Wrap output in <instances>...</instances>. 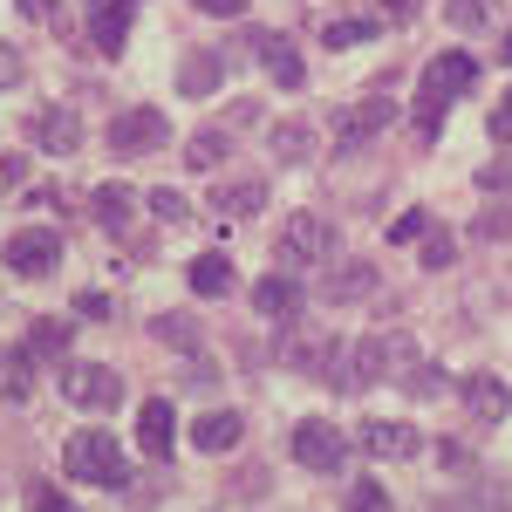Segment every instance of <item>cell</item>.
Listing matches in <instances>:
<instances>
[{
    "label": "cell",
    "mask_w": 512,
    "mask_h": 512,
    "mask_svg": "<svg viewBox=\"0 0 512 512\" xmlns=\"http://www.w3.org/2000/svg\"><path fill=\"white\" fill-rule=\"evenodd\" d=\"M21 178H28V164H21V151H7V158H0V192H14Z\"/></svg>",
    "instance_id": "obj_37"
},
{
    "label": "cell",
    "mask_w": 512,
    "mask_h": 512,
    "mask_svg": "<svg viewBox=\"0 0 512 512\" xmlns=\"http://www.w3.org/2000/svg\"><path fill=\"white\" fill-rule=\"evenodd\" d=\"M369 287H376V267H369V260H349V267H328V274H321V301L342 308V301H362Z\"/></svg>",
    "instance_id": "obj_16"
},
{
    "label": "cell",
    "mask_w": 512,
    "mask_h": 512,
    "mask_svg": "<svg viewBox=\"0 0 512 512\" xmlns=\"http://www.w3.org/2000/svg\"><path fill=\"white\" fill-rule=\"evenodd\" d=\"M376 7H383V14H390V21H410V14H417V7H424V0H376Z\"/></svg>",
    "instance_id": "obj_44"
},
{
    "label": "cell",
    "mask_w": 512,
    "mask_h": 512,
    "mask_svg": "<svg viewBox=\"0 0 512 512\" xmlns=\"http://www.w3.org/2000/svg\"><path fill=\"white\" fill-rule=\"evenodd\" d=\"M219 76H226L219 48H192V55L178 62V89H185V96H212V89H219Z\"/></svg>",
    "instance_id": "obj_18"
},
{
    "label": "cell",
    "mask_w": 512,
    "mask_h": 512,
    "mask_svg": "<svg viewBox=\"0 0 512 512\" xmlns=\"http://www.w3.org/2000/svg\"><path fill=\"white\" fill-rule=\"evenodd\" d=\"M55 260H62V239L48 233V226H28V233L7 239V274H21V280H48V274H55Z\"/></svg>",
    "instance_id": "obj_9"
},
{
    "label": "cell",
    "mask_w": 512,
    "mask_h": 512,
    "mask_svg": "<svg viewBox=\"0 0 512 512\" xmlns=\"http://www.w3.org/2000/svg\"><path fill=\"white\" fill-rule=\"evenodd\" d=\"M478 192H499V198L512 192V151H499V158L478 171Z\"/></svg>",
    "instance_id": "obj_31"
},
{
    "label": "cell",
    "mask_w": 512,
    "mask_h": 512,
    "mask_svg": "<svg viewBox=\"0 0 512 512\" xmlns=\"http://www.w3.org/2000/svg\"><path fill=\"white\" fill-rule=\"evenodd\" d=\"M444 14H451V28H465V35H478V28H492L499 0H444Z\"/></svg>",
    "instance_id": "obj_27"
},
{
    "label": "cell",
    "mask_w": 512,
    "mask_h": 512,
    "mask_svg": "<svg viewBox=\"0 0 512 512\" xmlns=\"http://www.w3.org/2000/svg\"><path fill=\"white\" fill-rule=\"evenodd\" d=\"M465 410H472V424H506L512 417V390L506 376H492V369H478V376H465Z\"/></svg>",
    "instance_id": "obj_11"
},
{
    "label": "cell",
    "mask_w": 512,
    "mask_h": 512,
    "mask_svg": "<svg viewBox=\"0 0 512 512\" xmlns=\"http://www.w3.org/2000/svg\"><path fill=\"white\" fill-rule=\"evenodd\" d=\"M274 158L280 164H308L315 158V130H308V123H274Z\"/></svg>",
    "instance_id": "obj_23"
},
{
    "label": "cell",
    "mask_w": 512,
    "mask_h": 512,
    "mask_svg": "<svg viewBox=\"0 0 512 512\" xmlns=\"http://www.w3.org/2000/svg\"><path fill=\"white\" fill-rule=\"evenodd\" d=\"M28 144L48 151V158H76V151H82L76 103H48V110H35V117H28Z\"/></svg>",
    "instance_id": "obj_7"
},
{
    "label": "cell",
    "mask_w": 512,
    "mask_h": 512,
    "mask_svg": "<svg viewBox=\"0 0 512 512\" xmlns=\"http://www.w3.org/2000/svg\"><path fill=\"white\" fill-rule=\"evenodd\" d=\"M390 123H396L390 96H362V103H349V110H335V144H342V151H362V144L383 137Z\"/></svg>",
    "instance_id": "obj_8"
},
{
    "label": "cell",
    "mask_w": 512,
    "mask_h": 512,
    "mask_svg": "<svg viewBox=\"0 0 512 512\" xmlns=\"http://www.w3.org/2000/svg\"><path fill=\"white\" fill-rule=\"evenodd\" d=\"M403 383H410V390H417V396H437V390H444V376H437L431 362H417V369H410Z\"/></svg>",
    "instance_id": "obj_35"
},
{
    "label": "cell",
    "mask_w": 512,
    "mask_h": 512,
    "mask_svg": "<svg viewBox=\"0 0 512 512\" xmlns=\"http://www.w3.org/2000/svg\"><path fill=\"white\" fill-rule=\"evenodd\" d=\"M253 308H260L267 321H294V308H301V280L287 274V267L267 274V280H253Z\"/></svg>",
    "instance_id": "obj_15"
},
{
    "label": "cell",
    "mask_w": 512,
    "mask_h": 512,
    "mask_svg": "<svg viewBox=\"0 0 512 512\" xmlns=\"http://www.w3.org/2000/svg\"><path fill=\"white\" fill-rule=\"evenodd\" d=\"M335 253V226L321 219V212H294L287 226H280V239H274V260L294 274V267H308V260H328Z\"/></svg>",
    "instance_id": "obj_4"
},
{
    "label": "cell",
    "mask_w": 512,
    "mask_h": 512,
    "mask_svg": "<svg viewBox=\"0 0 512 512\" xmlns=\"http://www.w3.org/2000/svg\"><path fill=\"white\" fill-rule=\"evenodd\" d=\"M349 512H396V506H390V492H383L376 478H355L349 485Z\"/></svg>",
    "instance_id": "obj_29"
},
{
    "label": "cell",
    "mask_w": 512,
    "mask_h": 512,
    "mask_svg": "<svg viewBox=\"0 0 512 512\" xmlns=\"http://www.w3.org/2000/svg\"><path fill=\"white\" fill-rule=\"evenodd\" d=\"M431 233V212H403V219H390V246H410V239Z\"/></svg>",
    "instance_id": "obj_33"
},
{
    "label": "cell",
    "mask_w": 512,
    "mask_h": 512,
    "mask_svg": "<svg viewBox=\"0 0 512 512\" xmlns=\"http://www.w3.org/2000/svg\"><path fill=\"white\" fill-rule=\"evenodd\" d=\"M424 267H431V274L458 267V239L444 233V226H431V233H424Z\"/></svg>",
    "instance_id": "obj_28"
},
{
    "label": "cell",
    "mask_w": 512,
    "mask_h": 512,
    "mask_svg": "<svg viewBox=\"0 0 512 512\" xmlns=\"http://www.w3.org/2000/svg\"><path fill=\"white\" fill-rule=\"evenodd\" d=\"M192 287L198 294H226V287H233V260H226V253H198L192 260Z\"/></svg>",
    "instance_id": "obj_25"
},
{
    "label": "cell",
    "mask_w": 512,
    "mask_h": 512,
    "mask_svg": "<svg viewBox=\"0 0 512 512\" xmlns=\"http://www.w3.org/2000/svg\"><path fill=\"white\" fill-rule=\"evenodd\" d=\"M369 35H376V21H369V14H335V21L321 28V41H328V48H342V55H349V48H362Z\"/></svg>",
    "instance_id": "obj_24"
},
{
    "label": "cell",
    "mask_w": 512,
    "mask_h": 512,
    "mask_svg": "<svg viewBox=\"0 0 512 512\" xmlns=\"http://www.w3.org/2000/svg\"><path fill=\"white\" fill-rule=\"evenodd\" d=\"M21 349H28V355H62V349H69V321H62V315H41L35 328H28V342H21Z\"/></svg>",
    "instance_id": "obj_26"
},
{
    "label": "cell",
    "mask_w": 512,
    "mask_h": 512,
    "mask_svg": "<svg viewBox=\"0 0 512 512\" xmlns=\"http://www.w3.org/2000/svg\"><path fill=\"white\" fill-rule=\"evenodd\" d=\"M144 205H151V212H158L164 226H178V219H185V192H171V185H158V192L144 198Z\"/></svg>",
    "instance_id": "obj_34"
},
{
    "label": "cell",
    "mask_w": 512,
    "mask_h": 512,
    "mask_svg": "<svg viewBox=\"0 0 512 512\" xmlns=\"http://www.w3.org/2000/svg\"><path fill=\"white\" fill-rule=\"evenodd\" d=\"M62 465H69V478H82V485H103V492L130 485V472H123V444H117L110 431H76L69 444H62Z\"/></svg>",
    "instance_id": "obj_2"
},
{
    "label": "cell",
    "mask_w": 512,
    "mask_h": 512,
    "mask_svg": "<svg viewBox=\"0 0 512 512\" xmlns=\"http://www.w3.org/2000/svg\"><path fill=\"white\" fill-rule=\"evenodd\" d=\"M212 205H219L226 219H253V212L267 205V185H260V178H233V185L212 192Z\"/></svg>",
    "instance_id": "obj_20"
},
{
    "label": "cell",
    "mask_w": 512,
    "mask_h": 512,
    "mask_svg": "<svg viewBox=\"0 0 512 512\" xmlns=\"http://www.w3.org/2000/svg\"><path fill=\"white\" fill-rule=\"evenodd\" d=\"M151 328H158V342H171V349H192V342H198V321L192 315H185V321H178V315H158Z\"/></svg>",
    "instance_id": "obj_30"
},
{
    "label": "cell",
    "mask_w": 512,
    "mask_h": 512,
    "mask_svg": "<svg viewBox=\"0 0 512 512\" xmlns=\"http://www.w3.org/2000/svg\"><path fill=\"white\" fill-rule=\"evenodd\" d=\"M62 396L76 403V410H117V396H123V376L117 369H103V362H62Z\"/></svg>",
    "instance_id": "obj_6"
},
{
    "label": "cell",
    "mask_w": 512,
    "mask_h": 512,
    "mask_svg": "<svg viewBox=\"0 0 512 512\" xmlns=\"http://www.w3.org/2000/svg\"><path fill=\"white\" fill-rule=\"evenodd\" d=\"M89 205H96V226H103V233H130V219H137V192H130V185H96V198H89Z\"/></svg>",
    "instance_id": "obj_17"
},
{
    "label": "cell",
    "mask_w": 512,
    "mask_h": 512,
    "mask_svg": "<svg viewBox=\"0 0 512 512\" xmlns=\"http://www.w3.org/2000/svg\"><path fill=\"white\" fill-rule=\"evenodd\" d=\"M14 7H21L28 21H55V14H62V0H14Z\"/></svg>",
    "instance_id": "obj_41"
},
{
    "label": "cell",
    "mask_w": 512,
    "mask_h": 512,
    "mask_svg": "<svg viewBox=\"0 0 512 512\" xmlns=\"http://www.w3.org/2000/svg\"><path fill=\"white\" fill-rule=\"evenodd\" d=\"M226 151H233V130H198V137H185V164L192 171H219Z\"/></svg>",
    "instance_id": "obj_22"
},
{
    "label": "cell",
    "mask_w": 512,
    "mask_h": 512,
    "mask_svg": "<svg viewBox=\"0 0 512 512\" xmlns=\"http://www.w3.org/2000/svg\"><path fill=\"white\" fill-rule=\"evenodd\" d=\"M492 137H499V144H512V96L492 110Z\"/></svg>",
    "instance_id": "obj_42"
},
{
    "label": "cell",
    "mask_w": 512,
    "mask_h": 512,
    "mask_svg": "<svg viewBox=\"0 0 512 512\" xmlns=\"http://www.w3.org/2000/svg\"><path fill=\"white\" fill-rule=\"evenodd\" d=\"M437 458H444V472H478V458H472V451H465V444H444Z\"/></svg>",
    "instance_id": "obj_36"
},
{
    "label": "cell",
    "mask_w": 512,
    "mask_h": 512,
    "mask_svg": "<svg viewBox=\"0 0 512 512\" xmlns=\"http://www.w3.org/2000/svg\"><path fill=\"white\" fill-rule=\"evenodd\" d=\"M246 48L267 62V76H274L280 89H301V82H308V62H301V48H294L287 35H274V28H246Z\"/></svg>",
    "instance_id": "obj_10"
},
{
    "label": "cell",
    "mask_w": 512,
    "mask_h": 512,
    "mask_svg": "<svg viewBox=\"0 0 512 512\" xmlns=\"http://www.w3.org/2000/svg\"><path fill=\"white\" fill-rule=\"evenodd\" d=\"M82 321H110V294H82Z\"/></svg>",
    "instance_id": "obj_43"
},
{
    "label": "cell",
    "mask_w": 512,
    "mask_h": 512,
    "mask_svg": "<svg viewBox=\"0 0 512 512\" xmlns=\"http://www.w3.org/2000/svg\"><path fill=\"white\" fill-rule=\"evenodd\" d=\"M506 233H512V205H492L472 219V239H506Z\"/></svg>",
    "instance_id": "obj_32"
},
{
    "label": "cell",
    "mask_w": 512,
    "mask_h": 512,
    "mask_svg": "<svg viewBox=\"0 0 512 512\" xmlns=\"http://www.w3.org/2000/svg\"><path fill=\"white\" fill-rule=\"evenodd\" d=\"M137 444H144L151 458H171V444H178V410H171L164 396H151V403L137 410Z\"/></svg>",
    "instance_id": "obj_14"
},
{
    "label": "cell",
    "mask_w": 512,
    "mask_h": 512,
    "mask_svg": "<svg viewBox=\"0 0 512 512\" xmlns=\"http://www.w3.org/2000/svg\"><path fill=\"white\" fill-rule=\"evenodd\" d=\"M287 451H294V465H308V472H342V465H349V437H342V424H328V417H301V424L287 431Z\"/></svg>",
    "instance_id": "obj_3"
},
{
    "label": "cell",
    "mask_w": 512,
    "mask_h": 512,
    "mask_svg": "<svg viewBox=\"0 0 512 512\" xmlns=\"http://www.w3.org/2000/svg\"><path fill=\"white\" fill-rule=\"evenodd\" d=\"M164 144H171V123H164V110H151V103L110 117V151H117V158H144V151H164Z\"/></svg>",
    "instance_id": "obj_5"
},
{
    "label": "cell",
    "mask_w": 512,
    "mask_h": 512,
    "mask_svg": "<svg viewBox=\"0 0 512 512\" xmlns=\"http://www.w3.org/2000/svg\"><path fill=\"white\" fill-rule=\"evenodd\" d=\"M192 390H219V362H205V355H192Z\"/></svg>",
    "instance_id": "obj_39"
},
{
    "label": "cell",
    "mask_w": 512,
    "mask_h": 512,
    "mask_svg": "<svg viewBox=\"0 0 512 512\" xmlns=\"http://www.w3.org/2000/svg\"><path fill=\"white\" fill-rule=\"evenodd\" d=\"M130 14H137V0H89V41H96V55H123Z\"/></svg>",
    "instance_id": "obj_12"
},
{
    "label": "cell",
    "mask_w": 512,
    "mask_h": 512,
    "mask_svg": "<svg viewBox=\"0 0 512 512\" xmlns=\"http://www.w3.org/2000/svg\"><path fill=\"white\" fill-rule=\"evenodd\" d=\"M198 14H246V0H192Z\"/></svg>",
    "instance_id": "obj_45"
},
{
    "label": "cell",
    "mask_w": 512,
    "mask_h": 512,
    "mask_svg": "<svg viewBox=\"0 0 512 512\" xmlns=\"http://www.w3.org/2000/svg\"><path fill=\"white\" fill-rule=\"evenodd\" d=\"M355 437H362V451H376V458H417V451H424L417 424H396V417H369Z\"/></svg>",
    "instance_id": "obj_13"
},
{
    "label": "cell",
    "mask_w": 512,
    "mask_h": 512,
    "mask_svg": "<svg viewBox=\"0 0 512 512\" xmlns=\"http://www.w3.org/2000/svg\"><path fill=\"white\" fill-rule=\"evenodd\" d=\"M478 82V62L465 55V48H444V55H431V69H424V82H417V144H437V123H444V110L465 96Z\"/></svg>",
    "instance_id": "obj_1"
},
{
    "label": "cell",
    "mask_w": 512,
    "mask_h": 512,
    "mask_svg": "<svg viewBox=\"0 0 512 512\" xmlns=\"http://www.w3.org/2000/svg\"><path fill=\"white\" fill-rule=\"evenodd\" d=\"M14 82H21V48L0 41V89H14Z\"/></svg>",
    "instance_id": "obj_38"
},
{
    "label": "cell",
    "mask_w": 512,
    "mask_h": 512,
    "mask_svg": "<svg viewBox=\"0 0 512 512\" xmlns=\"http://www.w3.org/2000/svg\"><path fill=\"white\" fill-rule=\"evenodd\" d=\"M499 62H512V28H506V41H499Z\"/></svg>",
    "instance_id": "obj_46"
},
{
    "label": "cell",
    "mask_w": 512,
    "mask_h": 512,
    "mask_svg": "<svg viewBox=\"0 0 512 512\" xmlns=\"http://www.w3.org/2000/svg\"><path fill=\"white\" fill-rule=\"evenodd\" d=\"M239 431H246V424H239V410H205V417L192 424V444H198V451H233Z\"/></svg>",
    "instance_id": "obj_19"
},
{
    "label": "cell",
    "mask_w": 512,
    "mask_h": 512,
    "mask_svg": "<svg viewBox=\"0 0 512 512\" xmlns=\"http://www.w3.org/2000/svg\"><path fill=\"white\" fill-rule=\"evenodd\" d=\"M28 390H35V355L7 349L0 355V396H7V403H28Z\"/></svg>",
    "instance_id": "obj_21"
},
{
    "label": "cell",
    "mask_w": 512,
    "mask_h": 512,
    "mask_svg": "<svg viewBox=\"0 0 512 512\" xmlns=\"http://www.w3.org/2000/svg\"><path fill=\"white\" fill-rule=\"evenodd\" d=\"M35 512H76V499H62L55 485H41V492H35Z\"/></svg>",
    "instance_id": "obj_40"
}]
</instances>
